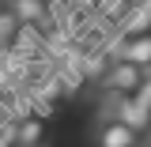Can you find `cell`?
<instances>
[{
    "label": "cell",
    "mask_w": 151,
    "mask_h": 147,
    "mask_svg": "<svg viewBox=\"0 0 151 147\" xmlns=\"http://www.w3.org/2000/svg\"><path fill=\"white\" fill-rule=\"evenodd\" d=\"M144 75L147 68H140V64H132L125 57H110V68L102 72V91H113V94H136L140 91V83H144Z\"/></svg>",
    "instance_id": "1"
},
{
    "label": "cell",
    "mask_w": 151,
    "mask_h": 147,
    "mask_svg": "<svg viewBox=\"0 0 151 147\" xmlns=\"http://www.w3.org/2000/svg\"><path fill=\"white\" fill-rule=\"evenodd\" d=\"M94 147H144V136L121 117H102L94 128Z\"/></svg>",
    "instance_id": "2"
},
{
    "label": "cell",
    "mask_w": 151,
    "mask_h": 147,
    "mask_svg": "<svg viewBox=\"0 0 151 147\" xmlns=\"http://www.w3.org/2000/svg\"><path fill=\"white\" fill-rule=\"evenodd\" d=\"M106 53L125 57V60H132V64H140V68L151 72V30H144V34H121L117 42L106 45Z\"/></svg>",
    "instance_id": "3"
},
{
    "label": "cell",
    "mask_w": 151,
    "mask_h": 147,
    "mask_svg": "<svg viewBox=\"0 0 151 147\" xmlns=\"http://www.w3.org/2000/svg\"><path fill=\"white\" fill-rule=\"evenodd\" d=\"M49 136V121L45 113H27L15 117V147H42Z\"/></svg>",
    "instance_id": "4"
},
{
    "label": "cell",
    "mask_w": 151,
    "mask_h": 147,
    "mask_svg": "<svg viewBox=\"0 0 151 147\" xmlns=\"http://www.w3.org/2000/svg\"><path fill=\"white\" fill-rule=\"evenodd\" d=\"M132 11V0H94V19H102L106 27H121L125 15Z\"/></svg>",
    "instance_id": "5"
},
{
    "label": "cell",
    "mask_w": 151,
    "mask_h": 147,
    "mask_svg": "<svg viewBox=\"0 0 151 147\" xmlns=\"http://www.w3.org/2000/svg\"><path fill=\"white\" fill-rule=\"evenodd\" d=\"M19 34V19L12 15V8H8V0H0V49H8Z\"/></svg>",
    "instance_id": "6"
},
{
    "label": "cell",
    "mask_w": 151,
    "mask_h": 147,
    "mask_svg": "<svg viewBox=\"0 0 151 147\" xmlns=\"http://www.w3.org/2000/svg\"><path fill=\"white\" fill-rule=\"evenodd\" d=\"M136 98H140V102H147V106H151V72L144 75V83H140V91H136Z\"/></svg>",
    "instance_id": "7"
},
{
    "label": "cell",
    "mask_w": 151,
    "mask_h": 147,
    "mask_svg": "<svg viewBox=\"0 0 151 147\" xmlns=\"http://www.w3.org/2000/svg\"><path fill=\"white\" fill-rule=\"evenodd\" d=\"M0 121H8V106H4V98H0Z\"/></svg>",
    "instance_id": "8"
}]
</instances>
